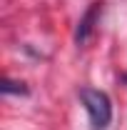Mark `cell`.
<instances>
[{
    "instance_id": "6da1fadb",
    "label": "cell",
    "mask_w": 127,
    "mask_h": 130,
    "mask_svg": "<svg viewBox=\"0 0 127 130\" xmlns=\"http://www.w3.org/2000/svg\"><path fill=\"white\" fill-rule=\"evenodd\" d=\"M80 100L85 105V110L90 115V123L95 130H105L112 120V103L107 93L97 90V88H80Z\"/></svg>"
},
{
    "instance_id": "7a4b0ae2",
    "label": "cell",
    "mask_w": 127,
    "mask_h": 130,
    "mask_svg": "<svg viewBox=\"0 0 127 130\" xmlns=\"http://www.w3.org/2000/svg\"><path fill=\"white\" fill-rule=\"evenodd\" d=\"M97 15H100V3H95L87 13H85V18L80 20L77 25V32H75V40H77V45H85L87 40H90V35H92V30H95V20Z\"/></svg>"
},
{
    "instance_id": "3957f363",
    "label": "cell",
    "mask_w": 127,
    "mask_h": 130,
    "mask_svg": "<svg viewBox=\"0 0 127 130\" xmlns=\"http://www.w3.org/2000/svg\"><path fill=\"white\" fill-rule=\"evenodd\" d=\"M0 90H3V95H10V93H17V95L23 93V95H25V93H28V88H25L23 83H15V80H8V78L3 80V85H0Z\"/></svg>"
}]
</instances>
